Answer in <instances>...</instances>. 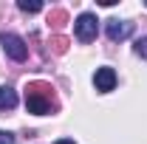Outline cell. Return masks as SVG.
<instances>
[{"instance_id":"5","label":"cell","mask_w":147,"mask_h":144,"mask_svg":"<svg viewBox=\"0 0 147 144\" xmlns=\"http://www.w3.org/2000/svg\"><path fill=\"white\" fill-rule=\"evenodd\" d=\"M93 85H96V90H99V93L113 90V88H116V71H113V68H108V65L96 68V73H93Z\"/></svg>"},{"instance_id":"12","label":"cell","mask_w":147,"mask_h":144,"mask_svg":"<svg viewBox=\"0 0 147 144\" xmlns=\"http://www.w3.org/2000/svg\"><path fill=\"white\" fill-rule=\"evenodd\" d=\"M57 144H76V141H74V139H59Z\"/></svg>"},{"instance_id":"6","label":"cell","mask_w":147,"mask_h":144,"mask_svg":"<svg viewBox=\"0 0 147 144\" xmlns=\"http://www.w3.org/2000/svg\"><path fill=\"white\" fill-rule=\"evenodd\" d=\"M14 108H17V93H14V88L3 85L0 88V110H14Z\"/></svg>"},{"instance_id":"2","label":"cell","mask_w":147,"mask_h":144,"mask_svg":"<svg viewBox=\"0 0 147 144\" xmlns=\"http://www.w3.org/2000/svg\"><path fill=\"white\" fill-rule=\"evenodd\" d=\"M74 34H76L79 42H91V40H96V34H99V20H96V14L82 11L79 17L74 20Z\"/></svg>"},{"instance_id":"11","label":"cell","mask_w":147,"mask_h":144,"mask_svg":"<svg viewBox=\"0 0 147 144\" xmlns=\"http://www.w3.org/2000/svg\"><path fill=\"white\" fill-rule=\"evenodd\" d=\"M0 144H17L14 133H9V130H0Z\"/></svg>"},{"instance_id":"8","label":"cell","mask_w":147,"mask_h":144,"mask_svg":"<svg viewBox=\"0 0 147 144\" xmlns=\"http://www.w3.org/2000/svg\"><path fill=\"white\" fill-rule=\"evenodd\" d=\"M48 23H54L57 28H59V26L65 23V11H62V9H54V11L48 14Z\"/></svg>"},{"instance_id":"10","label":"cell","mask_w":147,"mask_h":144,"mask_svg":"<svg viewBox=\"0 0 147 144\" xmlns=\"http://www.w3.org/2000/svg\"><path fill=\"white\" fill-rule=\"evenodd\" d=\"M51 45H54L57 54H65V48H68V40H65V37H54V40H51Z\"/></svg>"},{"instance_id":"1","label":"cell","mask_w":147,"mask_h":144,"mask_svg":"<svg viewBox=\"0 0 147 144\" xmlns=\"http://www.w3.org/2000/svg\"><path fill=\"white\" fill-rule=\"evenodd\" d=\"M26 108H28V113H34V116L54 113L57 110L54 88L48 82H28V88H26Z\"/></svg>"},{"instance_id":"3","label":"cell","mask_w":147,"mask_h":144,"mask_svg":"<svg viewBox=\"0 0 147 144\" xmlns=\"http://www.w3.org/2000/svg\"><path fill=\"white\" fill-rule=\"evenodd\" d=\"M0 45H3L6 57H11L14 62H23V59L28 57V45H26V40L17 37V34H3L0 37Z\"/></svg>"},{"instance_id":"4","label":"cell","mask_w":147,"mask_h":144,"mask_svg":"<svg viewBox=\"0 0 147 144\" xmlns=\"http://www.w3.org/2000/svg\"><path fill=\"white\" fill-rule=\"evenodd\" d=\"M105 31H108V37L113 40V42H122V40H127V37L133 34V23H130V20L113 17V20L105 23Z\"/></svg>"},{"instance_id":"9","label":"cell","mask_w":147,"mask_h":144,"mask_svg":"<svg viewBox=\"0 0 147 144\" xmlns=\"http://www.w3.org/2000/svg\"><path fill=\"white\" fill-rule=\"evenodd\" d=\"M133 51H136V57H144L147 59V37H139V40H136Z\"/></svg>"},{"instance_id":"7","label":"cell","mask_w":147,"mask_h":144,"mask_svg":"<svg viewBox=\"0 0 147 144\" xmlns=\"http://www.w3.org/2000/svg\"><path fill=\"white\" fill-rule=\"evenodd\" d=\"M17 9L26 11V14H37V11L42 9V3H40V0H17Z\"/></svg>"}]
</instances>
